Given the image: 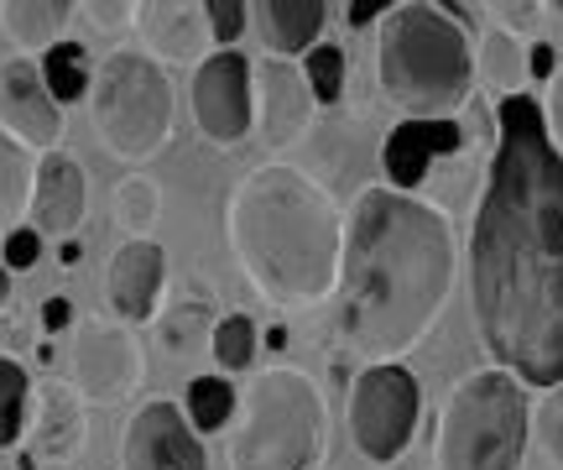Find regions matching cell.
Segmentation results:
<instances>
[{
	"mask_svg": "<svg viewBox=\"0 0 563 470\" xmlns=\"http://www.w3.org/2000/svg\"><path fill=\"white\" fill-rule=\"evenodd\" d=\"M251 121L262 125L266 146L298 142L313 121V95L302 68H292L287 58H262L251 68Z\"/></svg>",
	"mask_w": 563,
	"mask_h": 470,
	"instance_id": "obj_12",
	"label": "cell"
},
{
	"mask_svg": "<svg viewBox=\"0 0 563 470\" xmlns=\"http://www.w3.org/2000/svg\"><path fill=\"white\" fill-rule=\"evenodd\" d=\"M68 325H74L68 298H47V304H42V329H47V335H58V329H68Z\"/></svg>",
	"mask_w": 563,
	"mask_h": 470,
	"instance_id": "obj_33",
	"label": "cell"
},
{
	"mask_svg": "<svg viewBox=\"0 0 563 470\" xmlns=\"http://www.w3.org/2000/svg\"><path fill=\"white\" fill-rule=\"evenodd\" d=\"M162 277H167V262H162V245L157 241H125L110 262V308L121 314L125 325H141L152 319L157 308V293H162Z\"/></svg>",
	"mask_w": 563,
	"mask_h": 470,
	"instance_id": "obj_16",
	"label": "cell"
},
{
	"mask_svg": "<svg viewBox=\"0 0 563 470\" xmlns=\"http://www.w3.org/2000/svg\"><path fill=\"white\" fill-rule=\"evenodd\" d=\"M376 74L386 100L402 105L412 121H454V110L470 105L475 79L470 37L439 6H397L382 17Z\"/></svg>",
	"mask_w": 563,
	"mask_h": 470,
	"instance_id": "obj_4",
	"label": "cell"
},
{
	"mask_svg": "<svg viewBox=\"0 0 563 470\" xmlns=\"http://www.w3.org/2000/svg\"><path fill=\"white\" fill-rule=\"evenodd\" d=\"M58 262H63V266H79V245L63 241V245H58Z\"/></svg>",
	"mask_w": 563,
	"mask_h": 470,
	"instance_id": "obj_38",
	"label": "cell"
},
{
	"mask_svg": "<svg viewBox=\"0 0 563 470\" xmlns=\"http://www.w3.org/2000/svg\"><path fill=\"white\" fill-rule=\"evenodd\" d=\"M235 413V387L224 376H194L188 382V424L194 434H220Z\"/></svg>",
	"mask_w": 563,
	"mask_h": 470,
	"instance_id": "obj_23",
	"label": "cell"
},
{
	"mask_svg": "<svg viewBox=\"0 0 563 470\" xmlns=\"http://www.w3.org/2000/svg\"><path fill=\"white\" fill-rule=\"evenodd\" d=\"M136 26L141 37L152 42V47H162L167 58H194L203 47V11H194V6H141L136 11Z\"/></svg>",
	"mask_w": 563,
	"mask_h": 470,
	"instance_id": "obj_18",
	"label": "cell"
},
{
	"mask_svg": "<svg viewBox=\"0 0 563 470\" xmlns=\"http://www.w3.org/2000/svg\"><path fill=\"white\" fill-rule=\"evenodd\" d=\"M84 445V413L79 397L68 387H42V424H37V450L47 460H63Z\"/></svg>",
	"mask_w": 563,
	"mask_h": 470,
	"instance_id": "obj_20",
	"label": "cell"
},
{
	"mask_svg": "<svg viewBox=\"0 0 563 470\" xmlns=\"http://www.w3.org/2000/svg\"><path fill=\"white\" fill-rule=\"evenodd\" d=\"M74 21V6L63 0H16V6H0V32L16 42V47H58L63 42V26Z\"/></svg>",
	"mask_w": 563,
	"mask_h": 470,
	"instance_id": "obj_19",
	"label": "cell"
},
{
	"mask_svg": "<svg viewBox=\"0 0 563 470\" xmlns=\"http://www.w3.org/2000/svg\"><path fill=\"white\" fill-rule=\"evenodd\" d=\"M527 74H532V79H553V47H548V42H532V53H527Z\"/></svg>",
	"mask_w": 563,
	"mask_h": 470,
	"instance_id": "obj_34",
	"label": "cell"
},
{
	"mask_svg": "<svg viewBox=\"0 0 563 470\" xmlns=\"http://www.w3.org/2000/svg\"><path fill=\"white\" fill-rule=\"evenodd\" d=\"M323 397L302 371H266L245 397V424L230 445L235 470H319Z\"/></svg>",
	"mask_w": 563,
	"mask_h": 470,
	"instance_id": "obj_5",
	"label": "cell"
},
{
	"mask_svg": "<svg viewBox=\"0 0 563 470\" xmlns=\"http://www.w3.org/2000/svg\"><path fill=\"white\" fill-rule=\"evenodd\" d=\"M0 121H5V131H16V142L26 146V152H53L63 136V110L53 105V95H47V84H42V68L37 63H5L0 68Z\"/></svg>",
	"mask_w": 563,
	"mask_h": 470,
	"instance_id": "obj_13",
	"label": "cell"
},
{
	"mask_svg": "<svg viewBox=\"0 0 563 470\" xmlns=\"http://www.w3.org/2000/svg\"><path fill=\"white\" fill-rule=\"evenodd\" d=\"M522 58H517V42L506 37V32H490L485 37V53H481V79L490 89H506V95H522L517 84H522Z\"/></svg>",
	"mask_w": 563,
	"mask_h": 470,
	"instance_id": "obj_28",
	"label": "cell"
},
{
	"mask_svg": "<svg viewBox=\"0 0 563 470\" xmlns=\"http://www.w3.org/2000/svg\"><path fill=\"white\" fill-rule=\"evenodd\" d=\"M89 121L115 157L146 163L173 136V84L146 53H110L89 84Z\"/></svg>",
	"mask_w": 563,
	"mask_h": 470,
	"instance_id": "obj_7",
	"label": "cell"
},
{
	"mask_svg": "<svg viewBox=\"0 0 563 470\" xmlns=\"http://www.w3.org/2000/svg\"><path fill=\"white\" fill-rule=\"evenodd\" d=\"M230 245L251 287L287 308H313L340 287L344 226L334 199L298 167H256L230 194Z\"/></svg>",
	"mask_w": 563,
	"mask_h": 470,
	"instance_id": "obj_3",
	"label": "cell"
},
{
	"mask_svg": "<svg viewBox=\"0 0 563 470\" xmlns=\"http://www.w3.org/2000/svg\"><path fill=\"white\" fill-rule=\"evenodd\" d=\"M121 460L125 470H203V445L173 403H146L125 424Z\"/></svg>",
	"mask_w": 563,
	"mask_h": 470,
	"instance_id": "obj_11",
	"label": "cell"
},
{
	"mask_svg": "<svg viewBox=\"0 0 563 470\" xmlns=\"http://www.w3.org/2000/svg\"><path fill=\"white\" fill-rule=\"evenodd\" d=\"M199 329H209V308L194 298V304H183V308H173V314H167L162 335H167V346H173V350H188ZM209 335H214V329H209Z\"/></svg>",
	"mask_w": 563,
	"mask_h": 470,
	"instance_id": "obj_31",
	"label": "cell"
},
{
	"mask_svg": "<svg viewBox=\"0 0 563 470\" xmlns=\"http://www.w3.org/2000/svg\"><path fill=\"white\" fill-rule=\"evenodd\" d=\"M251 21H256L262 42L272 47V58H292V53L319 47L329 6H319V0H266V6L251 11Z\"/></svg>",
	"mask_w": 563,
	"mask_h": 470,
	"instance_id": "obj_17",
	"label": "cell"
},
{
	"mask_svg": "<svg viewBox=\"0 0 563 470\" xmlns=\"http://www.w3.org/2000/svg\"><path fill=\"white\" fill-rule=\"evenodd\" d=\"M418 382L402 367H365L350 387V434L365 460H397L418 429Z\"/></svg>",
	"mask_w": 563,
	"mask_h": 470,
	"instance_id": "obj_8",
	"label": "cell"
},
{
	"mask_svg": "<svg viewBox=\"0 0 563 470\" xmlns=\"http://www.w3.org/2000/svg\"><path fill=\"white\" fill-rule=\"evenodd\" d=\"M26 371L21 361L0 356V450H16L21 434H26Z\"/></svg>",
	"mask_w": 563,
	"mask_h": 470,
	"instance_id": "obj_24",
	"label": "cell"
},
{
	"mask_svg": "<svg viewBox=\"0 0 563 470\" xmlns=\"http://www.w3.org/2000/svg\"><path fill=\"white\" fill-rule=\"evenodd\" d=\"M527 397L517 376L481 371L454 387L439 429V470H522Z\"/></svg>",
	"mask_w": 563,
	"mask_h": 470,
	"instance_id": "obj_6",
	"label": "cell"
},
{
	"mask_svg": "<svg viewBox=\"0 0 563 470\" xmlns=\"http://www.w3.org/2000/svg\"><path fill=\"white\" fill-rule=\"evenodd\" d=\"M496 163L470 236V308L506 376L563 382V152L532 95L496 105Z\"/></svg>",
	"mask_w": 563,
	"mask_h": 470,
	"instance_id": "obj_1",
	"label": "cell"
},
{
	"mask_svg": "<svg viewBox=\"0 0 563 470\" xmlns=\"http://www.w3.org/2000/svg\"><path fill=\"white\" fill-rule=\"evenodd\" d=\"M42 84H47V95H53V105H74L89 95V84H95V74H89V53H84V42H68L63 37L58 47H47L42 53Z\"/></svg>",
	"mask_w": 563,
	"mask_h": 470,
	"instance_id": "obj_21",
	"label": "cell"
},
{
	"mask_svg": "<svg viewBox=\"0 0 563 470\" xmlns=\"http://www.w3.org/2000/svg\"><path fill=\"white\" fill-rule=\"evenodd\" d=\"M553 131H559V152H563V74L553 79ZM548 131V136H553Z\"/></svg>",
	"mask_w": 563,
	"mask_h": 470,
	"instance_id": "obj_37",
	"label": "cell"
},
{
	"mask_svg": "<svg viewBox=\"0 0 563 470\" xmlns=\"http://www.w3.org/2000/svg\"><path fill=\"white\" fill-rule=\"evenodd\" d=\"M141 346L121 325H84L74 346V387L89 403H121L125 392L141 387Z\"/></svg>",
	"mask_w": 563,
	"mask_h": 470,
	"instance_id": "obj_10",
	"label": "cell"
},
{
	"mask_svg": "<svg viewBox=\"0 0 563 470\" xmlns=\"http://www.w3.org/2000/svg\"><path fill=\"white\" fill-rule=\"evenodd\" d=\"M209 350H214V361L224 371H245L256 361V325L245 314H224L214 325V335H209Z\"/></svg>",
	"mask_w": 563,
	"mask_h": 470,
	"instance_id": "obj_27",
	"label": "cell"
},
{
	"mask_svg": "<svg viewBox=\"0 0 563 470\" xmlns=\"http://www.w3.org/2000/svg\"><path fill=\"white\" fill-rule=\"evenodd\" d=\"M32 188H37V163L32 152L0 131V220H16L32 209Z\"/></svg>",
	"mask_w": 563,
	"mask_h": 470,
	"instance_id": "obj_22",
	"label": "cell"
},
{
	"mask_svg": "<svg viewBox=\"0 0 563 470\" xmlns=\"http://www.w3.org/2000/svg\"><path fill=\"white\" fill-rule=\"evenodd\" d=\"M245 21H251V11H245L241 0H209V6H203V26H209V37L224 42V47L245 32Z\"/></svg>",
	"mask_w": 563,
	"mask_h": 470,
	"instance_id": "obj_30",
	"label": "cell"
},
{
	"mask_svg": "<svg viewBox=\"0 0 563 470\" xmlns=\"http://www.w3.org/2000/svg\"><path fill=\"white\" fill-rule=\"evenodd\" d=\"M454 283V236L439 209L397 188H365L344 230L340 262V335L344 350L371 367L397 356L433 329Z\"/></svg>",
	"mask_w": 563,
	"mask_h": 470,
	"instance_id": "obj_2",
	"label": "cell"
},
{
	"mask_svg": "<svg viewBox=\"0 0 563 470\" xmlns=\"http://www.w3.org/2000/svg\"><path fill=\"white\" fill-rule=\"evenodd\" d=\"M532 429H538V445H543V455L563 470V387L543 392V403H538V418H532Z\"/></svg>",
	"mask_w": 563,
	"mask_h": 470,
	"instance_id": "obj_29",
	"label": "cell"
},
{
	"mask_svg": "<svg viewBox=\"0 0 563 470\" xmlns=\"http://www.w3.org/2000/svg\"><path fill=\"white\" fill-rule=\"evenodd\" d=\"M382 17H386L382 0H355V6L344 11V21H350V26H371V21H382Z\"/></svg>",
	"mask_w": 563,
	"mask_h": 470,
	"instance_id": "obj_35",
	"label": "cell"
},
{
	"mask_svg": "<svg viewBox=\"0 0 563 470\" xmlns=\"http://www.w3.org/2000/svg\"><path fill=\"white\" fill-rule=\"evenodd\" d=\"M84 205H89L84 167L63 152H47L37 163V188H32V230L53 241H74V230L84 226Z\"/></svg>",
	"mask_w": 563,
	"mask_h": 470,
	"instance_id": "obj_14",
	"label": "cell"
},
{
	"mask_svg": "<svg viewBox=\"0 0 563 470\" xmlns=\"http://www.w3.org/2000/svg\"><path fill=\"white\" fill-rule=\"evenodd\" d=\"M5 298H11V266L0 262V308H5Z\"/></svg>",
	"mask_w": 563,
	"mask_h": 470,
	"instance_id": "obj_39",
	"label": "cell"
},
{
	"mask_svg": "<svg viewBox=\"0 0 563 470\" xmlns=\"http://www.w3.org/2000/svg\"><path fill=\"white\" fill-rule=\"evenodd\" d=\"M266 346H272V350H282V346H287V329H266Z\"/></svg>",
	"mask_w": 563,
	"mask_h": 470,
	"instance_id": "obj_40",
	"label": "cell"
},
{
	"mask_svg": "<svg viewBox=\"0 0 563 470\" xmlns=\"http://www.w3.org/2000/svg\"><path fill=\"white\" fill-rule=\"evenodd\" d=\"M37 256H42V236H37L32 226L11 230V236L0 241V262L11 266V272H26V266H37Z\"/></svg>",
	"mask_w": 563,
	"mask_h": 470,
	"instance_id": "obj_32",
	"label": "cell"
},
{
	"mask_svg": "<svg viewBox=\"0 0 563 470\" xmlns=\"http://www.w3.org/2000/svg\"><path fill=\"white\" fill-rule=\"evenodd\" d=\"M460 146H464V131L454 121H402L382 146V167L391 178L386 188H397V194L418 188L428 178V163L460 152Z\"/></svg>",
	"mask_w": 563,
	"mask_h": 470,
	"instance_id": "obj_15",
	"label": "cell"
},
{
	"mask_svg": "<svg viewBox=\"0 0 563 470\" xmlns=\"http://www.w3.org/2000/svg\"><path fill=\"white\" fill-rule=\"evenodd\" d=\"M89 17L100 21V26H125L131 11H125V6H89Z\"/></svg>",
	"mask_w": 563,
	"mask_h": 470,
	"instance_id": "obj_36",
	"label": "cell"
},
{
	"mask_svg": "<svg viewBox=\"0 0 563 470\" xmlns=\"http://www.w3.org/2000/svg\"><path fill=\"white\" fill-rule=\"evenodd\" d=\"M302 79H308L313 105H334L344 95V47H334V42L308 47V58H302Z\"/></svg>",
	"mask_w": 563,
	"mask_h": 470,
	"instance_id": "obj_26",
	"label": "cell"
},
{
	"mask_svg": "<svg viewBox=\"0 0 563 470\" xmlns=\"http://www.w3.org/2000/svg\"><path fill=\"white\" fill-rule=\"evenodd\" d=\"M162 209V194L152 178H141V173H131L121 188H115V220H121L125 236H136V241H146V230H152V220H157Z\"/></svg>",
	"mask_w": 563,
	"mask_h": 470,
	"instance_id": "obj_25",
	"label": "cell"
},
{
	"mask_svg": "<svg viewBox=\"0 0 563 470\" xmlns=\"http://www.w3.org/2000/svg\"><path fill=\"white\" fill-rule=\"evenodd\" d=\"M194 121L214 146L251 136V63L241 53H214L194 74Z\"/></svg>",
	"mask_w": 563,
	"mask_h": 470,
	"instance_id": "obj_9",
	"label": "cell"
}]
</instances>
